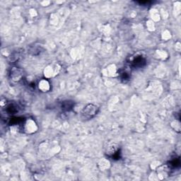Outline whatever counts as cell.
<instances>
[{"instance_id":"8992f818","label":"cell","mask_w":181,"mask_h":181,"mask_svg":"<svg viewBox=\"0 0 181 181\" xmlns=\"http://www.w3.org/2000/svg\"><path fill=\"white\" fill-rule=\"evenodd\" d=\"M7 111L9 114H15L19 111L18 105L14 104H11L7 106Z\"/></svg>"},{"instance_id":"277c9868","label":"cell","mask_w":181,"mask_h":181,"mask_svg":"<svg viewBox=\"0 0 181 181\" xmlns=\"http://www.w3.org/2000/svg\"><path fill=\"white\" fill-rule=\"evenodd\" d=\"M107 154L108 155H109L110 157H113V158H119L120 152H119L118 146L115 144H112V145L108 147Z\"/></svg>"},{"instance_id":"5b68a950","label":"cell","mask_w":181,"mask_h":181,"mask_svg":"<svg viewBox=\"0 0 181 181\" xmlns=\"http://www.w3.org/2000/svg\"><path fill=\"white\" fill-rule=\"evenodd\" d=\"M74 104L72 101H63L62 104V109L65 111H69L72 109V108L74 107Z\"/></svg>"},{"instance_id":"52a82bcc","label":"cell","mask_w":181,"mask_h":181,"mask_svg":"<svg viewBox=\"0 0 181 181\" xmlns=\"http://www.w3.org/2000/svg\"><path fill=\"white\" fill-rule=\"evenodd\" d=\"M180 160L179 158H173L171 161H170V166L172 167V168H177V167L180 166Z\"/></svg>"},{"instance_id":"7a4b0ae2","label":"cell","mask_w":181,"mask_h":181,"mask_svg":"<svg viewBox=\"0 0 181 181\" xmlns=\"http://www.w3.org/2000/svg\"><path fill=\"white\" fill-rule=\"evenodd\" d=\"M131 65L135 68H141L146 65V61L145 57L141 55H136L135 57H132L130 60Z\"/></svg>"},{"instance_id":"ba28073f","label":"cell","mask_w":181,"mask_h":181,"mask_svg":"<svg viewBox=\"0 0 181 181\" xmlns=\"http://www.w3.org/2000/svg\"><path fill=\"white\" fill-rule=\"evenodd\" d=\"M121 78H122V80H124L125 82V81H127V80L129 79L130 76H129V74H128V73H127V72H122V73Z\"/></svg>"},{"instance_id":"6da1fadb","label":"cell","mask_w":181,"mask_h":181,"mask_svg":"<svg viewBox=\"0 0 181 181\" xmlns=\"http://www.w3.org/2000/svg\"><path fill=\"white\" fill-rule=\"evenodd\" d=\"M98 112V108L93 104H88L83 108L81 112V116L84 120L92 119Z\"/></svg>"},{"instance_id":"3957f363","label":"cell","mask_w":181,"mask_h":181,"mask_svg":"<svg viewBox=\"0 0 181 181\" xmlns=\"http://www.w3.org/2000/svg\"><path fill=\"white\" fill-rule=\"evenodd\" d=\"M23 71L19 67H13L11 69V72L9 74L11 79L13 81H15V82H18V81L20 80L23 77Z\"/></svg>"}]
</instances>
